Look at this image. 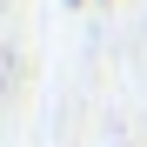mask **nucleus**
<instances>
[{"instance_id":"1","label":"nucleus","mask_w":147,"mask_h":147,"mask_svg":"<svg viewBox=\"0 0 147 147\" xmlns=\"http://www.w3.org/2000/svg\"><path fill=\"white\" fill-rule=\"evenodd\" d=\"M67 7H80V0H67Z\"/></svg>"}]
</instances>
